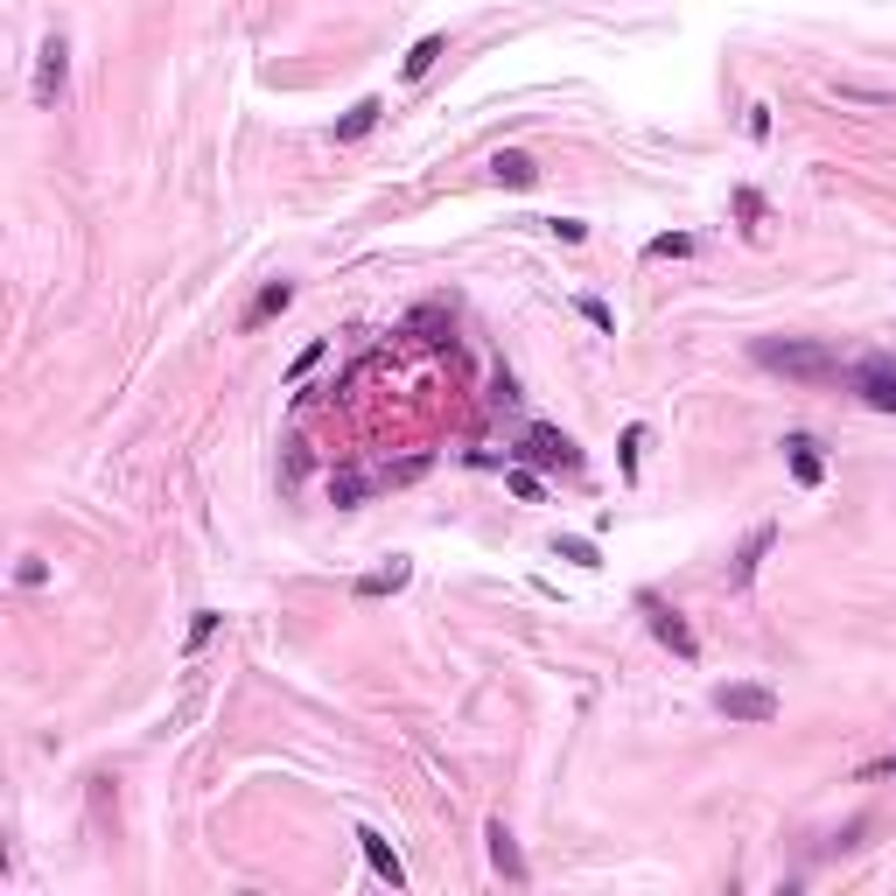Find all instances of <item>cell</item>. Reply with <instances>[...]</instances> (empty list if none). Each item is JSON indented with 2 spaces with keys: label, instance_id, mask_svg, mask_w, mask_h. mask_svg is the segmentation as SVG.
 <instances>
[{
  "label": "cell",
  "instance_id": "obj_1",
  "mask_svg": "<svg viewBox=\"0 0 896 896\" xmlns=\"http://www.w3.org/2000/svg\"><path fill=\"white\" fill-rule=\"evenodd\" d=\"M750 357H756L764 372L806 378V386H827V378H841V357H833L827 343H806V336H756Z\"/></svg>",
  "mask_w": 896,
  "mask_h": 896
},
{
  "label": "cell",
  "instance_id": "obj_2",
  "mask_svg": "<svg viewBox=\"0 0 896 896\" xmlns=\"http://www.w3.org/2000/svg\"><path fill=\"white\" fill-rule=\"evenodd\" d=\"M715 708L729 721H777V694L756 679H729V686H715Z\"/></svg>",
  "mask_w": 896,
  "mask_h": 896
},
{
  "label": "cell",
  "instance_id": "obj_3",
  "mask_svg": "<svg viewBox=\"0 0 896 896\" xmlns=\"http://www.w3.org/2000/svg\"><path fill=\"white\" fill-rule=\"evenodd\" d=\"M848 386L862 392L875 413H896V357L875 351V357H862V365H848Z\"/></svg>",
  "mask_w": 896,
  "mask_h": 896
},
{
  "label": "cell",
  "instance_id": "obj_4",
  "mask_svg": "<svg viewBox=\"0 0 896 896\" xmlns=\"http://www.w3.org/2000/svg\"><path fill=\"white\" fill-rule=\"evenodd\" d=\"M64 78H70V43H64V35H49V43L35 49V85H29V99H35V106H56V99H64Z\"/></svg>",
  "mask_w": 896,
  "mask_h": 896
},
{
  "label": "cell",
  "instance_id": "obj_5",
  "mask_svg": "<svg viewBox=\"0 0 896 896\" xmlns=\"http://www.w3.org/2000/svg\"><path fill=\"white\" fill-rule=\"evenodd\" d=\"M519 455H526V463H554V469H575L582 463V449L567 442L561 428H532L526 442H519Z\"/></svg>",
  "mask_w": 896,
  "mask_h": 896
},
{
  "label": "cell",
  "instance_id": "obj_6",
  "mask_svg": "<svg viewBox=\"0 0 896 896\" xmlns=\"http://www.w3.org/2000/svg\"><path fill=\"white\" fill-rule=\"evenodd\" d=\"M644 617H652V638H659V644H673L679 659H694V652H700V644H694V631L679 623V609H665L659 596H644Z\"/></svg>",
  "mask_w": 896,
  "mask_h": 896
},
{
  "label": "cell",
  "instance_id": "obj_7",
  "mask_svg": "<svg viewBox=\"0 0 896 896\" xmlns=\"http://www.w3.org/2000/svg\"><path fill=\"white\" fill-rule=\"evenodd\" d=\"M484 841H490V869H498L505 875V883H526V854H519V841H511V827H505V819H490V833H484Z\"/></svg>",
  "mask_w": 896,
  "mask_h": 896
},
{
  "label": "cell",
  "instance_id": "obj_8",
  "mask_svg": "<svg viewBox=\"0 0 896 896\" xmlns=\"http://www.w3.org/2000/svg\"><path fill=\"white\" fill-rule=\"evenodd\" d=\"M357 848H365V862H372V875H378V883H407V869H399V854H392V841H386V833H378V827H357Z\"/></svg>",
  "mask_w": 896,
  "mask_h": 896
},
{
  "label": "cell",
  "instance_id": "obj_9",
  "mask_svg": "<svg viewBox=\"0 0 896 896\" xmlns=\"http://www.w3.org/2000/svg\"><path fill=\"white\" fill-rule=\"evenodd\" d=\"M771 540H777V526H756L750 540H742V554L729 561V588H750V582H756V567H764V554H771Z\"/></svg>",
  "mask_w": 896,
  "mask_h": 896
},
{
  "label": "cell",
  "instance_id": "obj_10",
  "mask_svg": "<svg viewBox=\"0 0 896 896\" xmlns=\"http://www.w3.org/2000/svg\"><path fill=\"white\" fill-rule=\"evenodd\" d=\"M490 176H498L505 189H532V182H540V162H532V155H519V147H505V155L490 162Z\"/></svg>",
  "mask_w": 896,
  "mask_h": 896
},
{
  "label": "cell",
  "instance_id": "obj_11",
  "mask_svg": "<svg viewBox=\"0 0 896 896\" xmlns=\"http://www.w3.org/2000/svg\"><path fill=\"white\" fill-rule=\"evenodd\" d=\"M288 301H295V288H288V280H266V288L253 295V309H245V330H259V322H274L280 309H288Z\"/></svg>",
  "mask_w": 896,
  "mask_h": 896
},
{
  "label": "cell",
  "instance_id": "obj_12",
  "mask_svg": "<svg viewBox=\"0 0 896 896\" xmlns=\"http://www.w3.org/2000/svg\"><path fill=\"white\" fill-rule=\"evenodd\" d=\"M785 455H792V476H798V484H819V476H827V463H819V442H806V434H792V442H785Z\"/></svg>",
  "mask_w": 896,
  "mask_h": 896
},
{
  "label": "cell",
  "instance_id": "obj_13",
  "mask_svg": "<svg viewBox=\"0 0 896 896\" xmlns=\"http://www.w3.org/2000/svg\"><path fill=\"white\" fill-rule=\"evenodd\" d=\"M378 112H386L378 99H357V106H351V112H343V120H336V141H365V133L378 126Z\"/></svg>",
  "mask_w": 896,
  "mask_h": 896
},
{
  "label": "cell",
  "instance_id": "obj_14",
  "mask_svg": "<svg viewBox=\"0 0 896 896\" xmlns=\"http://www.w3.org/2000/svg\"><path fill=\"white\" fill-rule=\"evenodd\" d=\"M407 575H413V567H407V561H392V567H378V575L357 582V596H386V588H407Z\"/></svg>",
  "mask_w": 896,
  "mask_h": 896
},
{
  "label": "cell",
  "instance_id": "obj_15",
  "mask_svg": "<svg viewBox=\"0 0 896 896\" xmlns=\"http://www.w3.org/2000/svg\"><path fill=\"white\" fill-rule=\"evenodd\" d=\"M442 49H449L442 35H421V43L407 49V78H428V70H434V56H442Z\"/></svg>",
  "mask_w": 896,
  "mask_h": 896
},
{
  "label": "cell",
  "instance_id": "obj_16",
  "mask_svg": "<svg viewBox=\"0 0 896 896\" xmlns=\"http://www.w3.org/2000/svg\"><path fill=\"white\" fill-rule=\"evenodd\" d=\"M365 490H372V476H357V469H336V476H330V498H336V505H357Z\"/></svg>",
  "mask_w": 896,
  "mask_h": 896
},
{
  "label": "cell",
  "instance_id": "obj_17",
  "mask_svg": "<svg viewBox=\"0 0 896 896\" xmlns=\"http://www.w3.org/2000/svg\"><path fill=\"white\" fill-rule=\"evenodd\" d=\"M644 253H652V259H686V253H694V239H686V232H665V239L644 245Z\"/></svg>",
  "mask_w": 896,
  "mask_h": 896
},
{
  "label": "cell",
  "instance_id": "obj_18",
  "mask_svg": "<svg viewBox=\"0 0 896 896\" xmlns=\"http://www.w3.org/2000/svg\"><path fill=\"white\" fill-rule=\"evenodd\" d=\"M554 554L575 561V567H602V561H596V540H554Z\"/></svg>",
  "mask_w": 896,
  "mask_h": 896
},
{
  "label": "cell",
  "instance_id": "obj_19",
  "mask_svg": "<svg viewBox=\"0 0 896 896\" xmlns=\"http://www.w3.org/2000/svg\"><path fill=\"white\" fill-rule=\"evenodd\" d=\"M505 484H511V498H526V505H540V498H546V484H540V476H532V469H511Z\"/></svg>",
  "mask_w": 896,
  "mask_h": 896
},
{
  "label": "cell",
  "instance_id": "obj_20",
  "mask_svg": "<svg viewBox=\"0 0 896 896\" xmlns=\"http://www.w3.org/2000/svg\"><path fill=\"white\" fill-rule=\"evenodd\" d=\"M211 631H218V609H197V617H189V652H203Z\"/></svg>",
  "mask_w": 896,
  "mask_h": 896
},
{
  "label": "cell",
  "instance_id": "obj_21",
  "mask_svg": "<svg viewBox=\"0 0 896 896\" xmlns=\"http://www.w3.org/2000/svg\"><path fill=\"white\" fill-rule=\"evenodd\" d=\"M582 316L596 322V330H617V316H609V301H596V295H582Z\"/></svg>",
  "mask_w": 896,
  "mask_h": 896
},
{
  "label": "cell",
  "instance_id": "obj_22",
  "mask_svg": "<svg viewBox=\"0 0 896 896\" xmlns=\"http://www.w3.org/2000/svg\"><path fill=\"white\" fill-rule=\"evenodd\" d=\"M638 449H644V428H623V476H638Z\"/></svg>",
  "mask_w": 896,
  "mask_h": 896
},
{
  "label": "cell",
  "instance_id": "obj_23",
  "mask_svg": "<svg viewBox=\"0 0 896 896\" xmlns=\"http://www.w3.org/2000/svg\"><path fill=\"white\" fill-rule=\"evenodd\" d=\"M546 232H554L561 245H582V239H588V224H575V218H554V224H546Z\"/></svg>",
  "mask_w": 896,
  "mask_h": 896
}]
</instances>
